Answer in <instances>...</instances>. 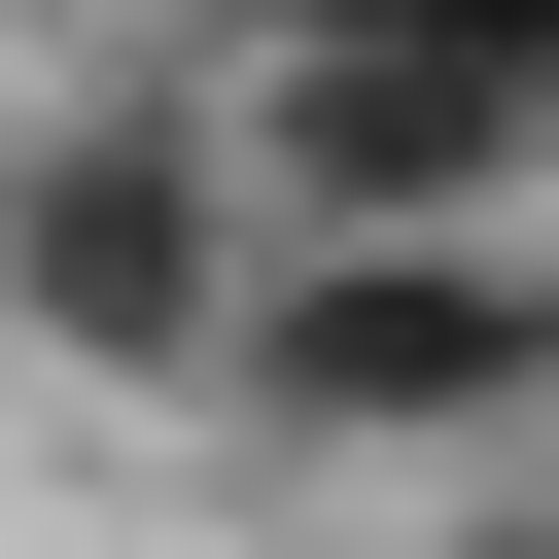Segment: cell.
Here are the masks:
<instances>
[{
  "label": "cell",
  "mask_w": 559,
  "mask_h": 559,
  "mask_svg": "<svg viewBox=\"0 0 559 559\" xmlns=\"http://www.w3.org/2000/svg\"><path fill=\"white\" fill-rule=\"evenodd\" d=\"M210 70V175L280 280H384V245H559V0H280V35H175Z\"/></svg>",
  "instance_id": "cell-1"
},
{
  "label": "cell",
  "mask_w": 559,
  "mask_h": 559,
  "mask_svg": "<svg viewBox=\"0 0 559 559\" xmlns=\"http://www.w3.org/2000/svg\"><path fill=\"white\" fill-rule=\"evenodd\" d=\"M245 489H559V245H384V280H245L210 349Z\"/></svg>",
  "instance_id": "cell-3"
},
{
  "label": "cell",
  "mask_w": 559,
  "mask_h": 559,
  "mask_svg": "<svg viewBox=\"0 0 559 559\" xmlns=\"http://www.w3.org/2000/svg\"><path fill=\"white\" fill-rule=\"evenodd\" d=\"M419 559H559V489H454V524H419Z\"/></svg>",
  "instance_id": "cell-4"
},
{
  "label": "cell",
  "mask_w": 559,
  "mask_h": 559,
  "mask_svg": "<svg viewBox=\"0 0 559 559\" xmlns=\"http://www.w3.org/2000/svg\"><path fill=\"white\" fill-rule=\"evenodd\" d=\"M245 175H210V70L175 35H105V70H35L0 105V349L35 384H105V419H210V349H245Z\"/></svg>",
  "instance_id": "cell-2"
}]
</instances>
